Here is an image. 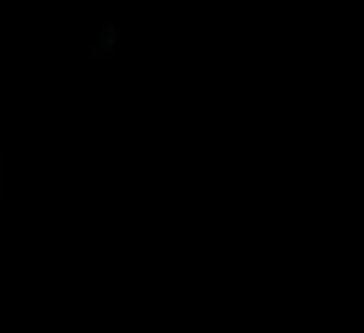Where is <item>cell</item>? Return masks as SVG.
I'll return each instance as SVG.
<instances>
[{
    "label": "cell",
    "instance_id": "6da1fadb",
    "mask_svg": "<svg viewBox=\"0 0 364 333\" xmlns=\"http://www.w3.org/2000/svg\"><path fill=\"white\" fill-rule=\"evenodd\" d=\"M0 189H4V165H0Z\"/></svg>",
    "mask_w": 364,
    "mask_h": 333
}]
</instances>
